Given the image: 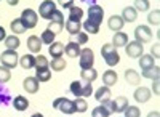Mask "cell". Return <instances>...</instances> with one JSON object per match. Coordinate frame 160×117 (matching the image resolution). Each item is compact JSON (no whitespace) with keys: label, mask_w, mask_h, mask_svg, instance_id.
<instances>
[{"label":"cell","mask_w":160,"mask_h":117,"mask_svg":"<svg viewBox=\"0 0 160 117\" xmlns=\"http://www.w3.org/2000/svg\"><path fill=\"white\" fill-rule=\"evenodd\" d=\"M123 112H125V117H141V111H139V108H136V106H130V104H128Z\"/></svg>","instance_id":"cell-42"},{"label":"cell","mask_w":160,"mask_h":117,"mask_svg":"<svg viewBox=\"0 0 160 117\" xmlns=\"http://www.w3.org/2000/svg\"><path fill=\"white\" fill-rule=\"evenodd\" d=\"M58 3L62 7V8H71L74 5V0H58Z\"/></svg>","instance_id":"cell-47"},{"label":"cell","mask_w":160,"mask_h":117,"mask_svg":"<svg viewBox=\"0 0 160 117\" xmlns=\"http://www.w3.org/2000/svg\"><path fill=\"white\" fill-rule=\"evenodd\" d=\"M62 28H64V24L55 23V21H50V24H48V29H50L51 32H55V34H59V32L62 31Z\"/></svg>","instance_id":"cell-43"},{"label":"cell","mask_w":160,"mask_h":117,"mask_svg":"<svg viewBox=\"0 0 160 117\" xmlns=\"http://www.w3.org/2000/svg\"><path fill=\"white\" fill-rule=\"evenodd\" d=\"M13 108H15L16 111L22 112L29 108V99L24 98V96H16L15 99H13Z\"/></svg>","instance_id":"cell-23"},{"label":"cell","mask_w":160,"mask_h":117,"mask_svg":"<svg viewBox=\"0 0 160 117\" xmlns=\"http://www.w3.org/2000/svg\"><path fill=\"white\" fill-rule=\"evenodd\" d=\"M82 16H83V10L80 8V7H71L69 8V19L68 21H77V23H80L82 21Z\"/></svg>","instance_id":"cell-26"},{"label":"cell","mask_w":160,"mask_h":117,"mask_svg":"<svg viewBox=\"0 0 160 117\" xmlns=\"http://www.w3.org/2000/svg\"><path fill=\"white\" fill-rule=\"evenodd\" d=\"M135 38H136V42L139 43H146V42H151L152 40V31L149 26H138V28L135 29Z\"/></svg>","instance_id":"cell-6"},{"label":"cell","mask_w":160,"mask_h":117,"mask_svg":"<svg viewBox=\"0 0 160 117\" xmlns=\"http://www.w3.org/2000/svg\"><path fill=\"white\" fill-rule=\"evenodd\" d=\"M11 69L5 68V66H0V84H7L11 79Z\"/></svg>","instance_id":"cell-41"},{"label":"cell","mask_w":160,"mask_h":117,"mask_svg":"<svg viewBox=\"0 0 160 117\" xmlns=\"http://www.w3.org/2000/svg\"><path fill=\"white\" fill-rule=\"evenodd\" d=\"M19 64L22 69H32V68H35V56L34 55H24L19 58Z\"/></svg>","instance_id":"cell-24"},{"label":"cell","mask_w":160,"mask_h":117,"mask_svg":"<svg viewBox=\"0 0 160 117\" xmlns=\"http://www.w3.org/2000/svg\"><path fill=\"white\" fill-rule=\"evenodd\" d=\"M18 2H19V0H7V3H8V5H11V7L18 5Z\"/></svg>","instance_id":"cell-52"},{"label":"cell","mask_w":160,"mask_h":117,"mask_svg":"<svg viewBox=\"0 0 160 117\" xmlns=\"http://www.w3.org/2000/svg\"><path fill=\"white\" fill-rule=\"evenodd\" d=\"M101 55H102V58H104L108 66H115V64L120 63V55H118L117 48L112 43H104L101 47Z\"/></svg>","instance_id":"cell-1"},{"label":"cell","mask_w":160,"mask_h":117,"mask_svg":"<svg viewBox=\"0 0 160 117\" xmlns=\"http://www.w3.org/2000/svg\"><path fill=\"white\" fill-rule=\"evenodd\" d=\"M55 10H56V3L53 2V0H45V2H42L40 7H38V15L43 19L50 21V18H51L53 13H55Z\"/></svg>","instance_id":"cell-7"},{"label":"cell","mask_w":160,"mask_h":117,"mask_svg":"<svg viewBox=\"0 0 160 117\" xmlns=\"http://www.w3.org/2000/svg\"><path fill=\"white\" fill-rule=\"evenodd\" d=\"M0 63H2V66H5L8 69H15L19 64V56L16 53V50H5L0 55Z\"/></svg>","instance_id":"cell-2"},{"label":"cell","mask_w":160,"mask_h":117,"mask_svg":"<svg viewBox=\"0 0 160 117\" xmlns=\"http://www.w3.org/2000/svg\"><path fill=\"white\" fill-rule=\"evenodd\" d=\"M50 21H55V23H61V24H64V15H62V13L56 8V10H55V13L51 15Z\"/></svg>","instance_id":"cell-44"},{"label":"cell","mask_w":160,"mask_h":117,"mask_svg":"<svg viewBox=\"0 0 160 117\" xmlns=\"http://www.w3.org/2000/svg\"><path fill=\"white\" fill-rule=\"evenodd\" d=\"M66 31H68L71 35H77L80 32V28H82V23H77V21H66L64 24Z\"/></svg>","instance_id":"cell-29"},{"label":"cell","mask_w":160,"mask_h":117,"mask_svg":"<svg viewBox=\"0 0 160 117\" xmlns=\"http://www.w3.org/2000/svg\"><path fill=\"white\" fill-rule=\"evenodd\" d=\"M48 51H50V55H51L53 59H55V58H61L62 53H64V45L61 42H53V43H50Z\"/></svg>","instance_id":"cell-20"},{"label":"cell","mask_w":160,"mask_h":117,"mask_svg":"<svg viewBox=\"0 0 160 117\" xmlns=\"http://www.w3.org/2000/svg\"><path fill=\"white\" fill-rule=\"evenodd\" d=\"M95 98H96V101L101 103V104L109 108V104H111V88L106 87V85L99 87L96 92H95Z\"/></svg>","instance_id":"cell-10"},{"label":"cell","mask_w":160,"mask_h":117,"mask_svg":"<svg viewBox=\"0 0 160 117\" xmlns=\"http://www.w3.org/2000/svg\"><path fill=\"white\" fill-rule=\"evenodd\" d=\"M82 87H83V84L80 82V80H74L71 84V93L75 98H82Z\"/></svg>","instance_id":"cell-34"},{"label":"cell","mask_w":160,"mask_h":117,"mask_svg":"<svg viewBox=\"0 0 160 117\" xmlns=\"http://www.w3.org/2000/svg\"><path fill=\"white\" fill-rule=\"evenodd\" d=\"M102 18H104V10H102V7H99V5H91V7L88 8V21L101 26Z\"/></svg>","instance_id":"cell-8"},{"label":"cell","mask_w":160,"mask_h":117,"mask_svg":"<svg viewBox=\"0 0 160 117\" xmlns=\"http://www.w3.org/2000/svg\"><path fill=\"white\" fill-rule=\"evenodd\" d=\"M88 42V34L87 32H78L77 34V43L78 45H85Z\"/></svg>","instance_id":"cell-46"},{"label":"cell","mask_w":160,"mask_h":117,"mask_svg":"<svg viewBox=\"0 0 160 117\" xmlns=\"http://www.w3.org/2000/svg\"><path fill=\"white\" fill-rule=\"evenodd\" d=\"M151 51H152V56H154L155 59L160 56V45H158V42H157V43L152 47V50H151Z\"/></svg>","instance_id":"cell-48"},{"label":"cell","mask_w":160,"mask_h":117,"mask_svg":"<svg viewBox=\"0 0 160 117\" xmlns=\"http://www.w3.org/2000/svg\"><path fill=\"white\" fill-rule=\"evenodd\" d=\"M55 37H56V34H55V32H51L50 29H45V31L42 32V35H40V40H42V43L50 45V43L55 42Z\"/></svg>","instance_id":"cell-33"},{"label":"cell","mask_w":160,"mask_h":117,"mask_svg":"<svg viewBox=\"0 0 160 117\" xmlns=\"http://www.w3.org/2000/svg\"><path fill=\"white\" fill-rule=\"evenodd\" d=\"M128 106V99L125 96H117L115 99L111 101V104H109V109L111 112H123Z\"/></svg>","instance_id":"cell-11"},{"label":"cell","mask_w":160,"mask_h":117,"mask_svg":"<svg viewBox=\"0 0 160 117\" xmlns=\"http://www.w3.org/2000/svg\"><path fill=\"white\" fill-rule=\"evenodd\" d=\"M138 18V11L133 8V7H125L123 11H122V19L125 23H133V21H136Z\"/></svg>","instance_id":"cell-21"},{"label":"cell","mask_w":160,"mask_h":117,"mask_svg":"<svg viewBox=\"0 0 160 117\" xmlns=\"http://www.w3.org/2000/svg\"><path fill=\"white\" fill-rule=\"evenodd\" d=\"M82 26H83V29L87 31V34H98L99 32V26L95 24V23H91V21H85Z\"/></svg>","instance_id":"cell-38"},{"label":"cell","mask_w":160,"mask_h":117,"mask_svg":"<svg viewBox=\"0 0 160 117\" xmlns=\"http://www.w3.org/2000/svg\"><path fill=\"white\" fill-rule=\"evenodd\" d=\"M80 75H82V80L87 82V84H91V82H95L98 79V72H96V69H93V68L82 71V72H80Z\"/></svg>","instance_id":"cell-25"},{"label":"cell","mask_w":160,"mask_h":117,"mask_svg":"<svg viewBox=\"0 0 160 117\" xmlns=\"http://www.w3.org/2000/svg\"><path fill=\"white\" fill-rule=\"evenodd\" d=\"M125 80L128 82V85H139L141 84V75L135 69H127L125 71Z\"/></svg>","instance_id":"cell-19"},{"label":"cell","mask_w":160,"mask_h":117,"mask_svg":"<svg viewBox=\"0 0 160 117\" xmlns=\"http://www.w3.org/2000/svg\"><path fill=\"white\" fill-rule=\"evenodd\" d=\"M125 51H127V55H128L130 58L136 59V58H139V56L142 55L144 47H142V43L133 40V42H128V43L125 45Z\"/></svg>","instance_id":"cell-9"},{"label":"cell","mask_w":160,"mask_h":117,"mask_svg":"<svg viewBox=\"0 0 160 117\" xmlns=\"http://www.w3.org/2000/svg\"><path fill=\"white\" fill-rule=\"evenodd\" d=\"M139 58H141V59H139L141 69H149V68L155 66V64H154V56H152V55H141Z\"/></svg>","instance_id":"cell-31"},{"label":"cell","mask_w":160,"mask_h":117,"mask_svg":"<svg viewBox=\"0 0 160 117\" xmlns=\"http://www.w3.org/2000/svg\"><path fill=\"white\" fill-rule=\"evenodd\" d=\"M53 108L61 111L62 114H68V115H72L74 112H77L75 106H74V101L68 99V98H56L55 101H53Z\"/></svg>","instance_id":"cell-4"},{"label":"cell","mask_w":160,"mask_h":117,"mask_svg":"<svg viewBox=\"0 0 160 117\" xmlns=\"http://www.w3.org/2000/svg\"><path fill=\"white\" fill-rule=\"evenodd\" d=\"M133 96H135L138 103H148L151 99V90L148 87H138L135 90V93H133Z\"/></svg>","instance_id":"cell-13"},{"label":"cell","mask_w":160,"mask_h":117,"mask_svg":"<svg viewBox=\"0 0 160 117\" xmlns=\"http://www.w3.org/2000/svg\"><path fill=\"white\" fill-rule=\"evenodd\" d=\"M108 26H109V29L114 31V32H118V31H122V28L125 26V21L122 19V16H118V15H112L108 21Z\"/></svg>","instance_id":"cell-14"},{"label":"cell","mask_w":160,"mask_h":117,"mask_svg":"<svg viewBox=\"0 0 160 117\" xmlns=\"http://www.w3.org/2000/svg\"><path fill=\"white\" fill-rule=\"evenodd\" d=\"M19 19H21L22 24L26 26V29H34L35 26H37V19H38V16H37V13H35L34 10L26 8V10H22Z\"/></svg>","instance_id":"cell-5"},{"label":"cell","mask_w":160,"mask_h":117,"mask_svg":"<svg viewBox=\"0 0 160 117\" xmlns=\"http://www.w3.org/2000/svg\"><path fill=\"white\" fill-rule=\"evenodd\" d=\"M93 95V87H91V84H85L83 87H82V98H88V96H91Z\"/></svg>","instance_id":"cell-45"},{"label":"cell","mask_w":160,"mask_h":117,"mask_svg":"<svg viewBox=\"0 0 160 117\" xmlns=\"http://www.w3.org/2000/svg\"><path fill=\"white\" fill-rule=\"evenodd\" d=\"M80 45L77 43V42H69L68 45L64 47V53L68 55L69 58H78V55H80Z\"/></svg>","instance_id":"cell-18"},{"label":"cell","mask_w":160,"mask_h":117,"mask_svg":"<svg viewBox=\"0 0 160 117\" xmlns=\"http://www.w3.org/2000/svg\"><path fill=\"white\" fill-rule=\"evenodd\" d=\"M117 80H118V77H117V72L115 71H112V69H109V71H106L104 74H102V84L106 85V87H112V85H115L117 84Z\"/></svg>","instance_id":"cell-16"},{"label":"cell","mask_w":160,"mask_h":117,"mask_svg":"<svg viewBox=\"0 0 160 117\" xmlns=\"http://www.w3.org/2000/svg\"><path fill=\"white\" fill-rule=\"evenodd\" d=\"M154 84H152V90H154V93L158 96L160 95V88H158V85H160V82H158V79H155V80H152Z\"/></svg>","instance_id":"cell-49"},{"label":"cell","mask_w":160,"mask_h":117,"mask_svg":"<svg viewBox=\"0 0 160 117\" xmlns=\"http://www.w3.org/2000/svg\"><path fill=\"white\" fill-rule=\"evenodd\" d=\"M22 87H24V90L28 93H37L38 92V88H40V82L35 79V75L34 77H26L24 79V82H22Z\"/></svg>","instance_id":"cell-12"},{"label":"cell","mask_w":160,"mask_h":117,"mask_svg":"<svg viewBox=\"0 0 160 117\" xmlns=\"http://www.w3.org/2000/svg\"><path fill=\"white\" fill-rule=\"evenodd\" d=\"M10 28H11V31H13V34H24L26 31V26L22 24V21L19 19V18H16V19H13L11 21V24H10Z\"/></svg>","instance_id":"cell-30"},{"label":"cell","mask_w":160,"mask_h":117,"mask_svg":"<svg viewBox=\"0 0 160 117\" xmlns=\"http://www.w3.org/2000/svg\"><path fill=\"white\" fill-rule=\"evenodd\" d=\"M64 68H66V59H62V56L51 59V71L58 72V71H64Z\"/></svg>","instance_id":"cell-36"},{"label":"cell","mask_w":160,"mask_h":117,"mask_svg":"<svg viewBox=\"0 0 160 117\" xmlns=\"http://www.w3.org/2000/svg\"><path fill=\"white\" fill-rule=\"evenodd\" d=\"M127 43H128V35H127L125 32L118 31V32H115V34H114V37H112V45H114L115 48L125 47Z\"/></svg>","instance_id":"cell-15"},{"label":"cell","mask_w":160,"mask_h":117,"mask_svg":"<svg viewBox=\"0 0 160 117\" xmlns=\"http://www.w3.org/2000/svg\"><path fill=\"white\" fill-rule=\"evenodd\" d=\"M111 114H112L111 109L108 106H104V104H99L91 111V117H109Z\"/></svg>","instance_id":"cell-27"},{"label":"cell","mask_w":160,"mask_h":117,"mask_svg":"<svg viewBox=\"0 0 160 117\" xmlns=\"http://www.w3.org/2000/svg\"><path fill=\"white\" fill-rule=\"evenodd\" d=\"M78 64H80V69H82V71L93 68V64H95V53H93L91 48H82V50H80Z\"/></svg>","instance_id":"cell-3"},{"label":"cell","mask_w":160,"mask_h":117,"mask_svg":"<svg viewBox=\"0 0 160 117\" xmlns=\"http://www.w3.org/2000/svg\"><path fill=\"white\" fill-rule=\"evenodd\" d=\"M148 21H149L151 26H158V24H160V10H158V8H155L154 11L149 13Z\"/></svg>","instance_id":"cell-37"},{"label":"cell","mask_w":160,"mask_h":117,"mask_svg":"<svg viewBox=\"0 0 160 117\" xmlns=\"http://www.w3.org/2000/svg\"><path fill=\"white\" fill-rule=\"evenodd\" d=\"M31 117H43V115H42V114H38V112H37V114H34V115H31Z\"/></svg>","instance_id":"cell-53"},{"label":"cell","mask_w":160,"mask_h":117,"mask_svg":"<svg viewBox=\"0 0 160 117\" xmlns=\"http://www.w3.org/2000/svg\"><path fill=\"white\" fill-rule=\"evenodd\" d=\"M74 106H75L77 112H87V109H88V104H87V101L83 98H75L74 99Z\"/></svg>","instance_id":"cell-39"},{"label":"cell","mask_w":160,"mask_h":117,"mask_svg":"<svg viewBox=\"0 0 160 117\" xmlns=\"http://www.w3.org/2000/svg\"><path fill=\"white\" fill-rule=\"evenodd\" d=\"M47 68H50V63H48L47 56L38 55V56L35 58V71H38V69H47Z\"/></svg>","instance_id":"cell-35"},{"label":"cell","mask_w":160,"mask_h":117,"mask_svg":"<svg viewBox=\"0 0 160 117\" xmlns=\"http://www.w3.org/2000/svg\"><path fill=\"white\" fill-rule=\"evenodd\" d=\"M28 48L31 50V53H38L42 50V40L38 35H31L28 38Z\"/></svg>","instance_id":"cell-17"},{"label":"cell","mask_w":160,"mask_h":117,"mask_svg":"<svg viewBox=\"0 0 160 117\" xmlns=\"http://www.w3.org/2000/svg\"><path fill=\"white\" fill-rule=\"evenodd\" d=\"M35 79H37L38 82H48V80L51 79V71H50V68H47V69H38V71L35 72Z\"/></svg>","instance_id":"cell-32"},{"label":"cell","mask_w":160,"mask_h":117,"mask_svg":"<svg viewBox=\"0 0 160 117\" xmlns=\"http://www.w3.org/2000/svg\"><path fill=\"white\" fill-rule=\"evenodd\" d=\"M3 42H5L7 50H16V48L21 45L19 37H18V35H7V38H5Z\"/></svg>","instance_id":"cell-28"},{"label":"cell","mask_w":160,"mask_h":117,"mask_svg":"<svg viewBox=\"0 0 160 117\" xmlns=\"http://www.w3.org/2000/svg\"><path fill=\"white\" fill-rule=\"evenodd\" d=\"M141 77H144V79L155 80V79H158V77H160V68H158V66H152V68H149V69H142Z\"/></svg>","instance_id":"cell-22"},{"label":"cell","mask_w":160,"mask_h":117,"mask_svg":"<svg viewBox=\"0 0 160 117\" xmlns=\"http://www.w3.org/2000/svg\"><path fill=\"white\" fill-rule=\"evenodd\" d=\"M7 38V34H5V28H2V26H0V42L2 40H5Z\"/></svg>","instance_id":"cell-50"},{"label":"cell","mask_w":160,"mask_h":117,"mask_svg":"<svg viewBox=\"0 0 160 117\" xmlns=\"http://www.w3.org/2000/svg\"><path fill=\"white\" fill-rule=\"evenodd\" d=\"M148 117H160V112L158 111H152V112L148 114Z\"/></svg>","instance_id":"cell-51"},{"label":"cell","mask_w":160,"mask_h":117,"mask_svg":"<svg viewBox=\"0 0 160 117\" xmlns=\"http://www.w3.org/2000/svg\"><path fill=\"white\" fill-rule=\"evenodd\" d=\"M135 8L136 11H148L151 8V3H149V0H135Z\"/></svg>","instance_id":"cell-40"}]
</instances>
